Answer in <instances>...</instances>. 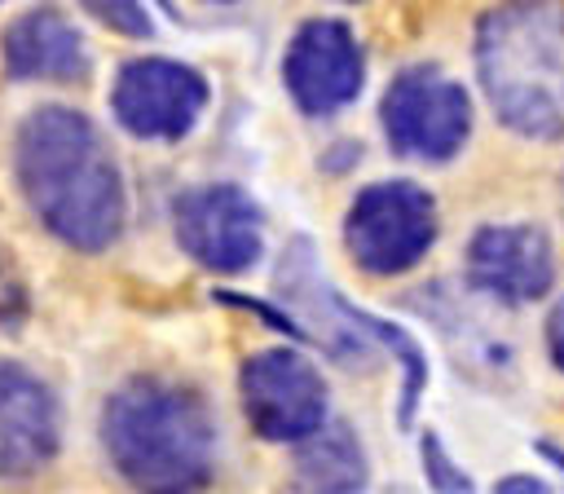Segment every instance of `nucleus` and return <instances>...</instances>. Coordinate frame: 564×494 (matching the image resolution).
I'll list each match as a JSON object with an SVG mask.
<instances>
[{
  "label": "nucleus",
  "mask_w": 564,
  "mask_h": 494,
  "mask_svg": "<svg viewBox=\"0 0 564 494\" xmlns=\"http://www.w3.org/2000/svg\"><path fill=\"white\" fill-rule=\"evenodd\" d=\"M273 291L291 304V318L304 331V340H313L326 357H335L339 366L375 362V348H370L375 335L357 322V304L344 300L326 282V273L313 260V243L308 238H291L286 243V251L278 260V273H273Z\"/></svg>",
  "instance_id": "1a4fd4ad"
},
{
  "label": "nucleus",
  "mask_w": 564,
  "mask_h": 494,
  "mask_svg": "<svg viewBox=\"0 0 564 494\" xmlns=\"http://www.w3.org/2000/svg\"><path fill=\"white\" fill-rule=\"evenodd\" d=\"M555 282V251L538 225H480L467 243V287L498 304L542 300Z\"/></svg>",
  "instance_id": "9b49d317"
},
{
  "label": "nucleus",
  "mask_w": 564,
  "mask_h": 494,
  "mask_svg": "<svg viewBox=\"0 0 564 494\" xmlns=\"http://www.w3.org/2000/svg\"><path fill=\"white\" fill-rule=\"evenodd\" d=\"M295 490L300 494H361L370 481L366 445L348 423H326L308 441H300L295 463H291Z\"/></svg>",
  "instance_id": "2eb2a0df"
},
{
  "label": "nucleus",
  "mask_w": 564,
  "mask_h": 494,
  "mask_svg": "<svg viewBox=\"0 0 564 494\" xmlns=\"http://www.w3.org/2000/svg\"><path fill=\"white\" fill-rule=\"evenodd\" d=\"M207 97L212 88L194 66L176 57H132L110 84V115L141 141H181L198 124Z\"/></svg>",
  "instance_id": "6e6552de"
},
{
  "label": "nucleus",
  "mask_w": 564,
  "mask_h": 494,
  "mask_svg": "<svg viewBox=\"0 0 564 494\" xmlns=\"http://www.w3.org/2000/svg\"><path fill=\"white\" fill-rule=\"evenodd\" d=\"M538 454H542V459H551V463L564 472V450H560V445H551V441H538Z\"/></svg>",
  "instance_id": "412c9836"
},
{
  "label": "nucleus",
  "mask_w": 564,
  "mask_h": 494,
  "mask_svg": "<svg viewBox=\"0 0 564 494\" xmlns=\"http://www.w3.org/2000/svg\"><path fill=\"white\" fill-rule=\"evenodd\" d=\"M357 322L375 335V340H383L392 353H397V362H401V370H405V384H401V428H410L414 423V406H419V393L427 388V362H423V348L414 344V335L405 331V326H397V322H388V318H375V313H366V309H357Z\"/></svg>",
  "instance_id": "dca6fc26"
},
{
  "label": "nucleus",
  "mask_w": 564,
  "mask_h": 494,
  "mask_svg": "<svg viewBox=\"0 0 564 494\" xmlns=\"http://www.w3.org/2000/svg\"><path fill=\"white\" fill-rule=\"evenodd\" d=\"M62 445L53 388L18 362H0V481L40 476Z\"/></svg>",
  "instance_id": "f8f14e48"
},
{
  "label": "nucleus",
  "mask_w": 564,
  "mask_h": 494,
  "mask_svg": "<svg viewBox=\"0 0 564 494\" xmlns=\"http://www.w3.org/2000/svg\"><path fill=\"white\" fill-rule=\"evenodd\" d=\"M172 229L185 256L212 273H242L264 251V212L260 203L225 181L189 185L172 203Z\"/></svg>",
  "instance_id": "0eeeda50"
},
{
  "label": "nucleus",
  "mask_w": 564,
  "mask_h": 494,
  "mask_svg": "<svg viewBox=\"0 0 564 494\" xmlns=\"http://www.w3.org/2000/svg\"><path fill=\"white\" fill-rule=\"evenodd\" d=\"M432 243H436V198L414 181H375L348 203L344 247L375 278L414 269Z\"/></svg>",
  "instance_id": "20e7f679"
},
{
  "label": "nucleus",
  "mask_w": 564,
  "mask_h": 494,
  "mask_svg": "<svg viewBox=\"0 0 564 494\" xmlns=\"http://www.w3.org/2000/svg\"><path fill=\"white\" fill-rule=\"evenodd\" d=\"M494 494H551V485L533 472H507L502 481H494Z\"/></svg>",
  "instance_id": "aec40b11"
},
{
  "label": "nucleus",
  "mask_w": 564,
  "mask_h": 494,
  "mask_svg": "<svg viewBox=\"0 0 564 494\" xmlns=\"http://www.w3.org/2000/svg\"><path fill=\"white\" fill-rule=\"evenodd\" d=\"M423 313L436 322L445 348L454 353V366L458 375L476 379V384H489V388H502L511 375H516V344L507 331H498V322L467 304L463 296L445 291V282L436 287H423Z\"/></svg>",
  "instance_id": "4468645a"
},
{
  "label": "nucleus",
  "mask_w": 564,
  "mask_h": 494,
  "mask_svg": "<svg viewBox=\"0 0 564 494\" xmlns=\"http://www.w3.org/2000/svg\"><path fill=\"white\" fill-rule=\"evenodd\" d=\"M546 353H551L555 370H564V296L546 313Z\"/></svg>",
  "instance_id": "6ab92c4d"
},
{
  "label": "nucleus",
  "mask_w": 564,
  "mask_h": 494,
  "mask_svg": "<svg viewBox=\"0 0 564 494\" xmlns=\"http://www.w3.org/2000/svg\"><path fill=\"white\" fill-rule=\"evenodd\" d=\"M0 62L9 79H44V84H66L88 75V44L75 31V22L57 9H26L18 13L4 35H0Z\"/></svg>",
  "instance_id": "ddd939ff"
},
{
  "label": "nucleus",
  "mask_w": 564,
  "mask_h": 494,
  "mask_svg": "<svg viewBox=\"0 0 564 494\" xmlns=\"http://www.w3.org/2000/svg\"><path fill=\"white\" fill-rule=\"evenodd\" d=\"M101 445L137 494H203L216 476L207 401L163 375H132L106 397Z\"/></svg>",
  "instance_id": "f03ea898"
},
{
  "label": "nucleus",
  "mask_w": 564,
  "mask_h": 494,
  "mask_svg": "<svg viewBox=\"0 0 564 494\" xmlns=\"http://www.w3.org/2000/svg\"><path fill=\"white\" fill-rule=\"evenodd\" d=\"M282 84L304 115H335L357 101L366 84V53L348 22L308 18L282 53Z\"/></svg>",
  "instance_id": "9d476101"
},
{
  "label": "nucleus",
  "mask_w": 564,
  "mask_h": 494,
  "mask_svg": "<svg viewBox=\"0 0 564 494\" xmlns=\"http://www.w3.org/2000/svg\"><path fill=\"white\" fill-rule=\"evenodd\" d=\"M560 212H564V172H560Z\"/></svg>",
  "instance_id": "4be33fe9"
},
{
  "label": "nucleus",
  "mask_w": 564,
  "mask_h": 494,
  "mask_svg": "<svg viewBox=\"0 0 564 494\" xmlns=\"http://www.w3.org/2000/svg\"><path fill=\"white\" fill-rule=\"evenodd\" d=\"M419 454H423V472H427L432 494H471V490H476L471 476L445 454V445H441V437H436L432 428H423V437H419Z\"/></svg>",
  "instance_id": "f3484780"
},
{
  "label": "nucleus",
  "mask_w": 564,
  "mask_h": 494,
  "mask_svg": "<svg viewBox=\"0 0 564 494\" xmlns=\"http://www.w3.org/2000/svg\"><path fill=\"white\" fill-rule=\"evenodd\" d=\"M13 172L40 225L75 251H106L128 221L119 159L75 106H35L18 124Z\"/></svg>",
  "instance_id": "f257e3e1"
},
{
  "label": "nucleus",
  "mask_w": 564,
  "mask_h": 494,
  "mask_svg": "<svg viewBox=\"0 0 564 494\" xmlns=\"http://www.w3.org/2000/svg\"><path fill=\"white\" fill-rule=\"evenodd\" d=\"M476 75L511 132L564 141V4L485 9L476 22Z\"/></svg>",
  "instance_id": "7ed1b4c3"
},
{
  "label": "nucleus",
  "mask_w": 564,
  "mask_h": 494,
  "mask_svg": "<svg viewBox=\"0 0 564 494\" xmlns=\"http://www.w3.org/2000/svg\"><path fill=\"white\" fill-rule=\"evenodd\" d=\"M383 494H410V490H401V485H397V490H383Z\"/></svg>",
  "instance_id": "5701e85b"
},
{
  "label": "nucleus",
  "mask_w": 564,
  "mask_h": 494,
  "mask_svg": "<svg viewBox=\"0 0 564 494\" xmlns=\"http://www.w3.org/2000/svg\"><path fill=\"white\" fill-rule=\"evenodd\" d=\"M242 415L264 441H308L326 419V379L295 348H260L238 370Z\"/></svg>",
  "instance_id": "423d86ee"
},
{
  "label": "nucleus",
  "mask_w": 564,
  "mask_h": 494,
  "mask_svg": "<svg viewBox=\"0 0 564 494\" xmlns=\"http://www.w3.org/2000/svg\"><path fill=\"white\" fill-rule=\"evenodd\" d=\"M379 119L397 154L445 163L471 137V97L458 79L436 66H405L388 84Z\"/></svg>",
  "instance_id": "39448f33"
},
{
  "label": "nucleus",
  "mask_w": 564,
  "mask_h": 494,
  "mask_svg": "<svg viewBox=\"0 0 564 494\" xmlns=\"http://www.w3.org/2000/svg\"><path fill=\"white\" fill-rule=\"evenodd\" d=\"M79 9H88L101 26H110V31H123V35H137V40H145L150 35V13H145V4H128V0H88V4H79Z\"/></svg>",
  "instance_id": "a211bd4d"
}]
</instances>
